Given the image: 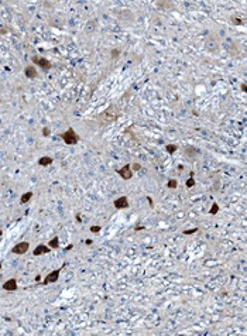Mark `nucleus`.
<instances>
[{
    "label": "nucleus",
    "instance_id": "obj_27",
    "mask_svg": "<svg viewBox=\"0 0 247 336\" xmlns=\"http://www.w3.org/2000/svg\"><path fill=\"white\" fill-rule=\"evenodd\" d=\"M76 221H78V222H82V219H80L79 215H76Z\"/></svg>",
    "mask_w": 247,
    "mask_h": 336
},
{
    "label": "nucleus",
    "instance_id": "obj_7",
    "mask_svg": "<svg viewBox=\"0 0 247 336\" xmlns=\"http://www.w3.org/2000/svg\"><path fill=\"white\" fill-rule=\"evenodd\" d=\"M3 290L9 291V292H14V291L17 290V280H16V278H10V280L4 281Z\"/></svg>",
    "mask_w": 247,
    "mask_h": 336
},
{
    "label": "nucleus",
    "instance_id": "obj_16",
    "mask_svg": "<svg viewBox=\"0 0 247 336\" xmlns=\"http://www.w3.org/2000/svg\"><path fill=\"white\" fill-rule=\"evenodd\" d=\"M178 150V146H175V144H171V146H167V151L170 153V154H172V153H175V151Z\"/></svg>",
    "mask_w": 247,
    "mask_h": 336
},
{
    "label": "nucleus",
    "instance_id": "obj_5",
    "mask_svg": "<svg viewBox=\"0 0 247 336\" xmlns=\"http://www.w3.org/2000/svg\"><path fill=\"white\" fill-rule=\"evenodd\" d=\"M59 274H61V268L51 271V273H49L48 275H45V278H44L42 284H44V285H47V284H52V283H55V281H58Z\"/></svg>",
    "mask_w": 247,
    "mask_h": 336
},
{
    "label": "nucleus",
    "instance_id": "obj_15",
    "mask_svg": "<svg viewBox=\"0 0 247 336\" xmlns=\"http://www.w3.org/2000/svg\"><path fill=\"white\" fill-rule=\"evenodd\" d=\"M167 186L168 188H171V189H175L178 186V182L175 181V179H170V181L167 182Z\"/></svg>",
    "mask_w": 247,
    "mask_h": 336
},
{
    "label": "nucleus",
    "instance_id": "obj_11",
    "mask_svg": "<svg viewBox=\"0 0 247 336\" xmlns=\"http://www.w3.org/2000/svg\"><path fill=\"white\" fill-rule=\"evenodd\" d=\"M52 157H41L38 160V165H41V167H47V165H49V164H52Z\"/></svg>",
    "mask_w": 247,
    "mask_h": 336
},
{
    "label": "nucleus",
    "instance_id": "obj_10",
    "mask_svg": "<svg viewBox=\"0 0 247 336\" xmlns=\"http://www.w3.org/2000/svg\"><path fill=\"white\" fill-rule=\"evenodd\" d=\"M49 252H51V249L48 247V244L45 246V244H42L41 243V244H38L34 249V253H33V254L34 256H41V254H45V253H49Z\"/></svg>",
    "mask_w": 247,
    "mask_h": 336
},
{
    "label": "nucleus",
    "instance_id": "obj_26",
    "mask_svg": "<svg viewBox=\"0 0 247 336\" xmlns=\"http://www.w3.org/2000/svg\"><path fill=\"white\" fill-rule=\"evenodd\" d=\"M148 202H150V206H153L154 203H153V199H151V198H148Z\"/></svg>",
    "mask_w": 247,
    "mask_h": 336
},
{
    "label": "nucleus",
    "instance_id": "obj_14",
    "mask_svg": "<svg viewBox=\"0 0 247 336\" xmlns=\"http://www.w3.org/2000/svg\"><path fill=\"white\" fill-rule=\"evenodd\" d=\"M218 212H219V205L215 202L212 205V208H210V210H209V213H210V215H216Z\"/></svg>",
    "mask_w": 247,
    "mask_h": 336
},
{
    "label": "nucleus",
    "instance_id": "obj_24",
    "mask_svg": "<svg viewBox=\"0 0 247 336\" xmlns=\"http://www.w3.org/2000/svg\"><path fill=\"white\" fill-rule=\"evenodd\" d=\"M85 243H86V244H92V240H91V239H86V240H85Z\"/></svg>",
    "mask_w": 247,
    "mask_h": 336
},
{
    "label": "nucleus",
    "instance_id": "obj_4",
    "mask_svg": "<svg viewBox=\"0 0 247 336\" xmlns=\"http://www.w3.org/2000/svg\"><path fill=\"white\" fill-rule=\"evenodd\" d=\"M28 249H30V243L20 242L11 249V253H13V254H25V253L28 252Z\"/></svg>",
    "mask_w": 247,
    "mask_h": 336
},
{
    "label": "nucleus",
    "instance_id": "obj_8",
    "mask_svg": "<svg viewBox=\"0 0 247 336\" xmlns=\"http://www.w3.org/2000/svg\"><path fill=\"white\" fill-rule=\"evenodd\" d=\"M113 205L116 209H126V208H129V199L126 196H120L113 202Z\"/></svg>",
    "mask_w": 247,
    "mask_h": 336
},
{
    "label": "nucleus",
    "instance_id": "obj_19",
    "mask_svg": "<svg viewBox=\"0 0 247 336\" xmlns=\"http://www.w3.org/2000/svg\"><path fill=\"white\" fill-rule=\"evenodd\" d=\"M195 185V179H194V177H191V178L186 181V188H191V186H194Z\"/></svg>",
    "mask_w": 247,
    "mask_h": 336
},
{
    "label": "nucleus",
    "instance_id": "obj_12",
    "mask_svg": "<svg viewBox=\"0 0 247 336\" xmlns=\"http://www.w3.org/2000/svg\"><path fill=\"white\" fill-rule=\"evenodd\" d=\"M33 195H34V193H33L31 191H28V192L23 193V195H21V198H20V203H27V202H30V199L33 198Z\"/></svg>",
    "mask_w": 247,
    "mask_h": 336
},
{
    "label": "nucleus",
    "instance_id": "obj_23",
    "mask_svg": "<svg viewBox=\"0 0 247 336\" xmlns=\"http://www.w3.org/2000/svg\"><path fill=\"white\" fill-rule=\"evenodd\" d=\"M119 57V49H113L112 51V58H117Z\"/></svg>",
    "mask_w": 247,
    "mask_h": 336
},
{
    "label": "nucleus",
    "instance_id": "obj_3",
    "mask_svg": "<svg viewBox=\"0 0 247 336\" xmlns=\"http://www.w3.org/2000/svg\"><path fill=\"white\" fill-rule=\"evenodd\" d=\"M31 61H33V64H34V65H37V67L42 68V69H45V71H48V69H51V68H52L51 62H49L48 60H45L44 57H35L34 55L31 58Z\"/></svg>",
    "mask_w": 247,
    "mask_h": 336
},
{
    "label": "nucleus",
    "instance_id": "obj_28",
    "mask_svg": "<svg viewBox=\"0 0 247 336\" xmlns=\"http://www.w3.org/2000/svg\"><path fill=\"white\" fill-rule=\"evenodd\" d=\"M0 103H2V98H0Z\"/></svg>",
    "mask_w": 247,
    "mask_h": 336
},
{
    "label": "nucleus",
    "instance_id": "obj_6",
    "mask_svg": "<svg viewBox=\"0 0 247 336\" xmlns=\"http://www.w3.org/2000/svg\"><path fill=\"white\" fill-rule=\"evenodd\" d=\"M117 174L120 175L123 179H126V181L131 179V177H133V171H131V168H130V165H124L123 168L117 170Z\"/></svg>",
    "mask_w": 247,
    "mask_h": 336
},
{
    "label": "nucleus",
    "instance_id": "obj_13",
    "mask_svg": "<svg viewBox=\"0 0 247 336\" xmlns=\"http://www.w3.org/2000/svg\"><path fill=\"white\" fill-rule=\"evenodd\" d=\"M58 246H59V239H58V236H55V237H52L51 240L48 242V247L49 249H58Z\"/></svg>",
    "mask_w": 247,
    "mask_h": 336
},
{
    "label": "nucleus",
    "instance_id": "obj_18",
    "mask_svg": "<svg viewBox=\"0 0 247 336\" xmlns=\"http://www.w3.org/2000/svg\"><path fill=\"white\" fill-rule=\"evenodd\" d=\"M130 168H131V171H140V170H141V165H140L139 162H133V164L130 165Z\"/></svg>",
    "mask_w": 247,
    "mask_h": 336
},
{
    "label": "nucleus",
    "instance_id": "obj_2",
    "mask_svg": "<svg viewBox=\"0 0 247 336\" xmlns=\"http://www.w3.org/2000/svg\"><path fill=\"white\" fill-rule=\"evenodd\" d=\"M117 117V112H116V107L115 106H110L102 113V120L104 122V124H108V123H112L113 120H116Z\"/></svg>",
    "mask_w": 247,
    "mask_h": 336
},
{
    "label": "nucleus",
    "instance_id": "obj_17",
    "mask_svg": "<svg viewBox=\"0 0 247 336\" xmlns=\"http://www.w3.org/2000/svg\"><path fill=\"white\" fill-rule=\"evenodd\" d=\"M199 151L196 150V148H192V147H188L186 150H185V154L186 155H189V154H198Z\"/></svg>",
    "mask_w": 247,
    "mask_h": 336
},
{
    "label": "nucleus",
    "instance_id": "obj_1",
    "mask_svg": "<svg viewBox=\"0 0 247 336\" xmlns=\"http://www.w3.org/2000/svg\"><path fill=\"white\" fill-rule=\"evenodd\" d=\"M61 139H62L64 143L68 144V146H76V144L79 143V136H78L76 131H75L72 127H69L66 131H64V133L61 134Z\"/></svg>",
    "mask_w": 247,
    "mask_h": 336
},
{
    "label": "nucleus",
    "instance_id": "obj_21",
    "mask_svg": "<svg viewBox=\"0 0 247 336\" xmlns=\"http://www.w3.org/2000/svg\"><path fill=\"white\" fill-rule=\"evenodd\" d=\"M49 134H51V130H49V127H44V129H42V136L48 137Z\"/></svg>",
    "mask_w": 247,
    "mask_h": 336
},
{
    "label": "nucleus",
    "instance_id": "obj_22",
    "mask_svg": "<svg viewBox=\"0 0 247 336\" xmlns=\"http://www.w3.org/2000/svg\"><path fill=\"white\" fill-rule=\"evenodd\" d=\"M198 232V229H189V230H184V235H192V233H196Z\"/></svg>",
    "mask_w": 247,
    "mask_h": 336
},
{
    "label": "nucleus",
    "instance_id": "obj_9",
    "mask_svg": "<svg viewBox=\"0 0 247 336\" xmlns=\"http://www.w3.org/2000/svg\"><path fill=\"white\" fill-rule=\"evenodd\" d=\"M24 74H25V76L28 78V79H35L37 78V69H35V67L34 65H27L25 67V69H24Z\"/></svg>",
    "mask_w": 247,
    "mask_h": 336
},
{
    "label": "nucleus",
    "instance_id": "obj_20",
    "mask_svg": "<svg viewBox=\"0 0 247 336\" xmlns=\"http://www.w3.org/2000/svg\"><path fill=\"white\" fill-rule=\"evenodd\" d=\"M102 230V226H91V232L92 233H99Z\"/></svg>",
    "mask_w": 247,
    "mask_h": 336
},
{
    "label": "nucleus",
    "instance_id": "obj_25",
    "mask_svg": "<svg viewBox=\"0 0 247 336\" xmlns=\"http://www.w3.org/2000/svg\"><path fill=\"white\" fill-rule=\"evenodd\" d=\"M241 91L246 92V84H241Z\"/></svg>",
    "mask_w": 247,
    "mask_h": 336
}]
</instances>
